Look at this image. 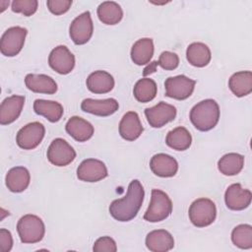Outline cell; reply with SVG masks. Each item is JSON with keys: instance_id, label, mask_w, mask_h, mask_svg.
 Returning <instances> with one entry per match:
<instances>
[{"instance_id": "obj_1", "label": "cell", "mask_w": 252, "mask_h": 252, "mask_svg": "<svg viewBox=\"0 0 252 252\" xmlns=\"http://www.w3.org/2000/svg\"><path fill=\"white\" fill-rule=\"evenodd\" d=\"M145 191L139 180H132L126 195L109 205V214L118 221H129L134 219L142 207Z\"/></svg>"}, {"instance_id": "obj_2", "label": "cell", "mask_w": 252, "mask_h": 252, "mask_svg": "<svg viewBox=\"0 0 252 252\" xmlns=\"http://www.w3.org/2000/svg\"><path fill=\"white\" fill-rule=\"evenodd\" d=\"M220 106L214 99H204L195 104L190 111V120L193 126L202 132L210 131L219 122Z\"/></svg>"}, {"instance_id": "obj_3", "label": "cell", "mask_w": 252, "mask_h": 252, "mask_svg": "<svg viewBox=\"0 0 252 252\" xmlns=\"http://www.w3.org/2000/svg\"><path fill=\"white\" fill-rule=\"evenodd\" d=\"M17 231L23 243H37L41 241L44 236L45 225L39 217L28 214L19 220Z\"/></svg>"}, {"instance_id": "obj_4", "label": "cell", "mask_w": 252, "mask_h": 252, "mask_svg": "<svg viewBox=\"0 0 252 252\" xmlns=\"http://www.w3.org/2000/svg\"><path fill=\"white\" fill-rule=\"evenodd\" d=\"M172 212V202L168 195L158 189L152 190L151 203L144 215V220L150 222H158L166 218Z\"/></svg>"}, {"instance_id": "obj_5", "label": "cell", "mask_w": 252, "mask_h": 252, "mask_svg": "<svg viewBox=\"0 0 252 252\" xmlns=\"http://www.w3.org/2000/svg\"><path fill=\"white\" fill-rule=\"evenodd\" d=\"M188 215L191 222L195 226L205 227L215 221L217 208L212 200L208 198H199L190 205Z\"/></svg>"}, {"instance_id": "obj_6", "label": "cell", "mask_w": 252, "mask_h": 252, "mask_svg": "<svg viewBox=\"0 0 252 252\" xmlns=\"http://www.w3.org/2000/svg\"><path fill=\"white\" fill-rule=\"evenodd\" d=\"M28 31L22 27H12L4 32L0 40L1 53L7 57H14L22 50Z\"/></svg>"}, {"instance_id": "obj_7", "label": "cell", "mask_w": 252, "mask_h": 252, "mask_svg": "<svg viewBox=\"0 0 252 252\" xmlns=\"http://www.w3.org/2000/svg\"><path fill=\"white\" fill-rule=\"evenodd\" d=\"M196 81L184 75L169 77L164 82L165 95L177 100L188 98L194 91Z\"/></svg>"}, {"instance_id": "obj_8", "label": "cell", "mask_w": 252, "mask_h": 252, "mask_svg": "<svg viewBox=\"0 0 252 252\" xmlns=\"http://www.w3.org/2000/svg\"><path fill=\"white\" fill-rule=\"evenodd\" d=\"M94 32V24L89 11L76 17L69 28V34L73 42L77 45L87 43Z\"/></svg>"}, {"instance_id": "obj_9", "label": "cell", "mask_w": 252, "mask_h": 252, "mask_svg": "<svg viewBox=\"0 0 252 252\" xmlns=\"http://www.w3.org/2000/svg\"><path fill=\"white\" fill-rule=\"evenodd\" d=\"M44 134L45 128L43 124L36 121L32 122L18 131L16 142L21 149L32 150L41 143Z\"/></svg>"}, {"instance_id": "obj_10", "label": "cell", "mask_w": 252, "mask_h": 252, "mask_svg": "<svg viewBox=\"0 0 252 252\" xmlns=\"http://www.w3.org/2000/svg\"><path fill=\"white\" fill-rule=\"evenodd\" d=\"M47 159L56 166H66L76 158L75 150L62 138L54 139L47 149Z\"/></svg>"}, {"instance_id": "obj_11", "label": "cell", "mask_w": 252, "mask_h": 252, "mask_svg": "<svg viewBox=\"0 0 252 252\" xmlns=\"http://www.w3.org/2000/svg\"><path fill=\"white\" fill-rule=\"evenodd\" d=\"M48 64L51 69L61 75L71 73L75 67V56L65 45L53 48L48 56Z\"/></svg>"}, {"instance_id": "obj_12", "label": "cell", "mask_w": 252, "mask_h": 252, "mask_svg": "<svg viewBox=\"0 0 252 252\" xmlns=\"http://www.w3.org/2000/svg\"><path fill=\"white\" fill-rule=\"evenodd\" d=\"M145 115L150 126L154 128H161L168 122L174 120L176 116V108L164 101H159L155 106L146 108Z\"/></svg>"}, {"instance_id": "obj_13", "label": "cell", "mask_w": 252, "mask_h": 252, "mask_svg": "<svg viewBox=\"0 0 252 252\" xmlns=\"http://www.w3.org/2000/svg\"><path fill=\"white\" fill-rule=\"evenodd\" d=\"M105 164L95 158L84 159L77 168V176L85 182H97L107 176Z\"/></svg>"}, {"instance_id": "obj_14", "label": "cell", "mask_w": 252, "mask_h": 252, "mask_svg": "<svg viewBox=\"0 0 252 252\" xmlns=\"http://www.w3.org/2000/svg\"><path fill=\"white\" fill-rule=\"evenodd\" d=\"M252 200L251 191L242 188L241 184L233 183L227 187L224 193L225 205L229 210L242 211L249 207Z\"/></svg>"}, {"instance_id": "obj_15", "label": "cell", "mask_w": 252, "mask_h": 252, "mask_svg": "<svg viewBox=\"0 0 252 252\" xmlns=\"http://www.w3.org/2000/svg\"><path fill=\"white\" fill-rule=\"evenodd\" d=\"M24 95L13 94L6 97L0 105V124L8 125L16 121L24 107L25 104Z\"/></svg>"}, {"instance_id": "obj_16", "label": "cell", "mask_w": 252, "mask_h": 252, "mask_svg": "<svg viewBox=\"0 0 252 252\" xmlns=\"http://www.w3.org/2000/svg\"><path fill=\"white\" fill-rule=\"evenodd\" d=\"M119 103L115 98L94 99L86 98L81 103L83 111L96 115V116H109L118 110Z\"/></svg>"}, {"instance_id": "obj_17", "label": "cell", "mask_w": 252, "mask_h": 252, "mask_svg": "<svg viewBox=\"0 0 252 252\" xmlns=\"http://www.w3.org/2000/svg\"><path fill=\"white\" fill-rule=\"evenodd\" d=\"M150 168L157 176L172 177L177 173L178 162L171 156L160 153L151 158Z\"/></svg>"}, {"instance_id": "obj_18", "label": "cell", "mask_w": 252, "mask_h": 252, "mask_svg": "<svg viewBox=\"0 0 252 252\" xmlns=\"http://www.w3.org/2000/svg\"><path fill=\"white\" fill-rule=\"evenodd\" d=\"M144 128L139 115L135 111L125 113L119 123V134L126 141H135L143 133Z\"/></svg>"}, {"instance_id": "obj_19", "label": "cell", "mask_w": 252, "mask_h": 252, "mask_svg": "<svg viewBox=\"0 0 252 252\" xmlns=\"http://www.w3.org/2000/svg\"><path fill=\"white\" fill-rule=\"evenodd\" d=\"M146 246L152 252H166L174 247V239L167 230L156 229L147 234Z\"/></svg>"}, {"instance_id": "obj_20", "label": "cell", "mask_w": 252, "mask_h": 252, "mask_svg": "<svg viewBox=\"0 0 252 252\" xmlns=\"http://www.w3.org/2000/svg\"><path fill=\"white\" fill-rule=\"evenodd\" d=\"M66 132L78 142L90 140L94 132V126L87 120L79 116H72L66 123Z\"/></svg>"}, {"instance_id": "obj_21", "label": "cell", "mask_w": 252, "mask_h": 252, "mask_svg": "<svg viewBox=\"0 0 252 252\" xmlns=\"http://www.w3.org/2000/svg\"><path fill=\"white\" fill-rule=\"evenodd\" d=\"M26 87L37 94H53L57 92L56 82L44 74H28L25 78Z\"/></svg>"}, {"instance_id": "obj_22", "label": "cell", "mask_w": 252, "mask_h": 252, "mask_svg": "<svg viewBox=\"0 0 252 252\" xmlns=\"http://www.w3.org/2000/svg\"><path fill=\"white\" fill-rule=\"evenodd\" d=\"M6 186L11 192L20 193L25 191L30 185L31 175L24 166H15L8 170L6 177Z\"/></svg>"}, {"instance_id": "obj_23", "label": "cell", "mask_w": 252, "mask_h": 252, "mask_svg": "<svg viewBox=\"0 0 252 252\" xmlns=\"http://www.w3.org/2000/svg\"><path fill=\"white\" fill-rule=\"evenodd\" d=\"M113 87L114 79L106 71H94L91 73L87 79V88L94 94H107Z\"/></svg>"}, {"instance_id": "obj_24", "label": "cell", "mask_w": 252, "mask_h": 252, "mask_svg": "<svg viewBox=\"0 0 252 252\" xmlns=\"http://www.w3.org/2000/svg\"><path fill=\"white\" fill-rule=\"evenodd\" d=\"M154 55V42L152 38L138 39L131 48V59L139 66L148 64Z\"/></svg>"}, {"instance_id": "obj_25", "label": "cell", "mask_w": 252, "mask_h": 252, "mask_svg": "<svg viewBox=\"0 0 252 252\" xmlns=\"http://www.w3.org/2000/svg\"><path fill=\"white\" fill-rule=\"evenodd\" d=\"M228 87L232 94L238 97L248 95L252 92L251 71H240L234 73L228 80Z\"/></svg>"}, {"instance_id": "obj_26", "label": "cell", "mask_w": 252, "mask_h": 252, "mask_svg": "<svg viewBox=\"0 0 252 252\" xmlns=\"http://www.w3.org/2000/svg\"><path fill=\"white\" fill-rule=\"evenodd\" d=\"M186 58L188 62L195 67L207 66L212 58L211 50L203 42H193L188 45L186 50Z\"/></svg>"}, {"instance_id": "obj_27", "label": "cell", "mask_w": 252, "mask_h": 252, "mask_svg": "<svg viewBox=\"0 0 252 252\" xmlns=\"http://www.w3.org/2000/svg\"><path fill=\"white\" fill-rule=\"evenodd\" d=\"M33 110L36 114L45 117L50 122L59 121L64 112L63 106L59 102L46 99H35Z\"/></svg>"}, {"instance_id": "obj_28", "label": "cell", "mask_w": 252, "mask_h": 252, "mask_svg": "<svg viewBox=\"0 0 252 252\" xmlns=\"http://www.w3.org/2000/svg\"><path fill=\"white\" fill-rule=\"evenodd\" d=\"M97 17L105 25H116L123 18V11L120 5L113 1H105L97 7Z\"/></svg>"}, {"instance_id": "obj_29", "label": "cell", "mask_w": 252, "mask_h": 252, "mask_svg": "<svg viewBox=\"0 0 252 252\" xmlns=\"http://www.w3.org/2000/svg\"><path fill=\"white\" fill-rule=\"evenodd\" d=\"M244 165V157L237 153H228L218 161V168L223 175L232 176L238 174Z\"/></svg>"}, {"instance_id": "obj_30", "label": "cell", "mask_w": 252, "mask_h": 252, "mask_svg": "<svg viewBox=\"0 0 252 252\" xmlns=\"http://www.w3.org/2000/svg\"><path fill=\"white\" fill-rule=\"evenodd\" d=\"M165 143L173 150L185 151L191 146L192 137L185 127L178 126L167 133Z\"/></svg>"}, {"instance_id": "obj_31", "label": "cell", "mask_w": 252, "mask_h": 252, "mask_svg": "<svg viewBox=\"0 0 252 252\" xmlns=\"http://www.w3.org/2000/svg\"><path fill=\"white\" fill-rule=\"evenodd\" d=\"M158 92V87L156 82L150 78L140 79L134 86L133 94L135 98L143 103L153 100Z\"/></svg>"}, {"instance_id": "obj_32", "label": "cell", "mask_w": 252, "mask_h": 252, "mask_svg": "<svg viewBox=\"0 0 252 252\" xmlns=\"http://www.w3.org/2000/svg\"><path fill=\"white\" fill-rule=\"evenodd\" d=\"M232 243L240 249L252 248V226L250 224H239L232 229Z\"/></svg>"}, {"instance_id": "obj_33", "label": "cell", "mask_w": 252, "mask_h": 252, "mask_svg": "<svg viewBox=\"0 0 252 252\" xmlns=\"http://www.w3.org/2000/svg\"><path fill=\"white\" fill-rule=\"evenodd\" d=\"M38 2L36 0H14L11 9L15 13H21L26 17L33 15L37 10Z\"/></svg>"}, {"instance_id": "obj_34", "label": "cell", "mask_w": 252, "mask_h": 252, "mask_svg": "<svg viewBox=\"0 0 252 252\" xmlns=\"http://www.w3.org/2000/svg\"><path fill=\"white\" fill-rule=\"evenodd\" d=\"M158 65L164 70H174L179 65V57L176 53L170 51H163L159 55Z\"/></svg>"}, {"instance_id": "obj_35", "label": "cell", "mask_w": 252, "mask_h": 252, "mask_svg": "<svg viewBox=\"0 0 252 252\" xmlns=\"http://www.w3.org/2000/svg\"><path fill=\"white\" fill-rule=\"evenodd\" d=\"M93 250L94 252H116L117 246L115 241L109 236L99 237L94 244Z\"/></svg>"}, {"instance_id": "obj_36", "label": "cell", "mask_w": 252, "mask_h": 252, "mask_svg": "<svg viewBox=\"0 0 252 252\" xmlns=\"http://www.w3.org/2000/svg\"><path fill=\"white\" fill-rule=\"evenodd\" d=\"M46 5L48 10L52 14L59 16L66 13L70 9L72 5V1L71 0H47Z\"/></svg>"}, {"instance_id": "obj_37", "label": "cell", "mask_w": 252, "mask_h": 252, "mask_svg": "<svg viewBox=\"0 0 252 252\" xmlns=\"http://www.w3.org/2000/svg\"><path fill=\"white\" fill-rule=\"evenodd\" d=\"M13 247V237L11 232L6 228L0 229V251L9 252Z\"/></svg>"}]
</instances>
